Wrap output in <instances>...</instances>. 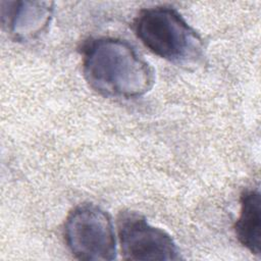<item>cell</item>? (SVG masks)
I'll list each match as a JSON object with an SVG mask.
<instances>
[{"label": "cell", "instance_id": "obj_1", "mask_svg": "<svg viewBox=\"0 0 261 261\" xmlns=\"http://www.w3.org/2000/svg\"><path fill=\"white\" fill-rule=\"evenodd\" d=\"M83 70L94 90L110 97H140L154 83L150 65L130 44L114 38H99L86 46Z\"/></svg>", "mask_w": 261, "mask_h": 261}, {"label": "cell", "instance_id": "obj_2", "mask_svg": "<svg viewBox=\"0 0 261 261\" xmlns=\"http://www.w3.org/2000/svg\"><path fill=\"white\" fill-rule=\"evenodd\" d=\"M135 27L143 44L169 61H193L202 52V40L197 32L171 7L157 6L143 10Z\"/></svg>", "mask_w": 261, "mask_h": 261}, {"label": "cell", "instance_id": "obj_3", "mask_svg": "<svg viewBox=\"0 0 261 261\" xmlns=\"http://www.w3.org/2000/svg\"><path fill=\"white\" fill-rule=\"evenodd\" d=\"M64 238L70 252L80 260L107 261L116 257L111 218L96 205L82 204L68 214Z\"/></svg>", "mask_w": 261, "mask_h": 261}, {"label": "cell", "instance_id": "obj_4", "mask_svg": "<svg viewBox=\"0 0 261 261\" xmlns=\"http://www.w3.org/2000/svg\"><path fill=\"white\" fill-rule=\"evenodd\" d=\"M121 253L125 260H177L178 250L171 237L151 225L137 212H122L118 217Z\"/></svg>", "mask_w": 261, "mask_h": 261}, {"label": "cell", "instance_id": "obj_5", "mask_svg": "<svg viewBox=\"0 0 261 261\" xmlns=\"http://www.w3.org/2000/svg\"><path fill=\"white\" fill-rule=\"evenodd\" d=\"M1 8L2 21L10 34L18 40L37 37L48 25L52 15L50 2H9Z\"/></svg>", "mask_w": 261, "mask_h": 261}, {"label": "cell", "instance_id": "obj_6", "mask_svg": "<svg viewBox=\"0 0 261 261\" xmlns=\"http://www.w3.org/2000/svg\"><path fill=\"white\" fill-rule=\"evenodd\" d=\"M239 241L253 254L261 252V198L258 190L246 191L241 198V212L236 223Z\"/></svg>", "mask_w": 261, "mask_h": 261}]
</instances>
